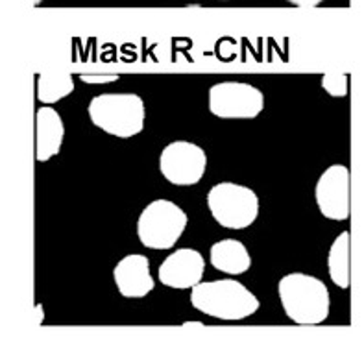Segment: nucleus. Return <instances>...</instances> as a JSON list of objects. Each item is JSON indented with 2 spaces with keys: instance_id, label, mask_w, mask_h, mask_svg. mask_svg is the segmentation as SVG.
<instances>
[{
  "instance_id": "6e6552de",
  "label": "nucleus",
  "mask_w": 364,
  "mask_h": 338,
  "mask_svg": "<svg viewBox=\"0 0 364 338\" xmlns=\"http://www.w3.org/2000/svg\"><path fill=\"white\" fill-rule=\"evenodd\" d=\"M314 200L323 218L344 222L351 214V174L346 165H331L320 174Z\"/></svg>"
},
{
  "instance_id": "f8f14e48",
  "label": "nucleus",
  "mask_w": 364,
  "mask_h": 338,
  "mask_svg": "<svg viewBox=\"0 0 364 338\" xmlns=\"http://www.w3.org/2000/svg\"><path fill=\"white\" fill-rule=\"evenodd\" d=\"M209 263L215 270L228 276H240L252 268V255L248 248L237 239H222L209 250Z\"/></svg>"
},
{
  "instance_id": "ddd939ff",
  "label": "nucleus",
  "mask_w": 364,
  "mask_h": 338,
  "mask_svg": "<svg viewBox=\"0 0 364 338\" xmlns=\"http://www.w3.org/2000/svg\"><path fill=\"white\" fill-rule=\"evenodd\" d=\"M328 272L333 285L342 290L351 285V235L350 231H342L333 241L328 254Z\"/></svg>"
},
{
  "instance_id": "a211bd4d",
  "label": "nucleus",
  "mask_w": 364,
  "mask_h": 338,
  "mask_svg": "<svg viewBox=\"0 0 364 338\" xmlns=\"http://www.w3.org/2000/svg\"><path fill=\"white\" fill-rule=\"evenodd\" d=\"M36 312H37V324L41 325V324H43V318H45V312H43V307H41V305H36Z\"/></svg>"
},
{
  "instance_id": "6ab92c4d",
  "label": "nucleus",
  "mask_w": 364,
  "mask_h": 338,
  "mask_svg": "<svg viewBox=\"0 0 364 338\" xmlns=\"http://www.w3.org/2000/svg\"><path fill=\"white\" fill-rule=\"evenodd\" d=\"M185 327H202L203 324H200V322H185Z\"/></svg>"
},
{
  "instance_id": "f257e3e1",
  "label": "nucleus",
  "mask_w": 364,
  "mask_h": 338,
  "mask_svg": "<svg viewBox=\"0 0 364 338\" xmlns=\"http://www.w3.org/2000/svg\"><path fill=\"white\" fill-rule=\"evenodd\" d=\"M277 296L292 324L313 327L329 318L331 296L328 285L311 273H287L277 283Z\"/></svg>"
},
{
  "instance_id": "1a4fd4ad",
  "label": "nucleus",
  "mask_w": 364,
  "mask_h": 338,
  "mask_svg": "<svg viewBox=\"0 0 364 338\" xmlns=\"http://www.w3.org/2000/svg\"><path fill=\"white\" fill-rule=\"evenodd\" d=\"M205 272V259L198 250L178 248L157 268V279L168 288L187 290L198 285Z\"/></svg>"
},
{
  "instance_id": "20e7f679",
  "label": "nucleus",
  "mask_w": 364,
  "mask_h": 338,
  "mask_svg": "<svg viewBox=\"0 0 364 338\" xmlns=\"http://www.w3.org/2000/svg\"><path fill=\"white\" fill-rule=\"evenodd\" d=\"M189 217L171 200H154L137 218V236L148 250H171L187 229Z\"/></svg>"
},
{
  "instance_id": "2eb2a0df",
  "label": "nucleus",
  "mask_w": 364,
  "mask_h": 338,
  "mask_svg": "<svg viewBox=\"0 0 364 338\" xmlns=\"http://www.w3.org/2000/svg\"><path fill=\"white\" fill-rule=\"evenodd\" d=\"M322 89L333 98H346L350 93V76L346 72H328L322 76Z\"/></svg>"
},
{
  "instance_id": "9b49d317",
  "label": "nucleus",
  "mask_w": 364,
  "mask_h": 338,
  "mask_svg": "<svg viewBox=\"0 0 364 338\" xmlns=\"http://www.w3.org/2000/svg\"><path fill=\"white\" fill-rule=\"evenodd\" d=\"M65 139V122L52 106L36 111V161L46 163L61 152Z\"/></svg>"
},
{
  "instance_id": "4468645a",
  "label": "nucleus",
  "mask_w": 364,
  "mask_h": 338,
  "mask_svg": "<svg viewBox=\"0 0 364 338\" xmlns=\"http://www.w3.org/2000/svg\"><path fill=\"white\" fill-rule=\"evenodd\" d=\"M74 91V78L65 70H46L37 76L36 97L43 106H52Z\"/></svg>"
},
{
  "instance_id": "f3484780",
  "label": "nucleus",
  "mask_w": 364,
  "mask_h": 338,
  "mask_svg": "<svg viewBox=\"0 0 364 338\" xmlns=\"http://www.w3.org/2000/svg\"><path fill=\"white\" fill-rule=\"evenodd\" d=\"M287 2L296 8H318L323 0H287Z\"/></svg>"
},
{
  "instance_id": "7ed1b4c3",
  "label": "nucleus",
  "mask_w": 364,
  "mask_h": 338,
  "mask_svg": "<svg viewBox=\"0 0 364 338\" xmlns=\"http://www.w3.org/2000/svg\"><path fill=\"white\" fill-rule=\"evenodd\" d=\"M92 126L111 137L132 139L144 130L146 106L135 93H102L87 106Z\"/></svg>"
},
{
  "instance_id": "9d476101",
  "label": "nucleus",
  "mask_w": 364,
  "mask_h": 338,
  "mask_svg": "<svg viewBox=\"0 0 364 338\" xmlns=\"http://www.w3.org/2000/svg\"><path fill=\"white\" fill-rule=\"evenodd\" d=\"M113 281L122 298L141 300L156 288L150 261L143 254L124 255L113 268Z\"/></svg>"
},
{
  "instance_id": "0eeeda50",
  "label": "nucleus",
  "mask_w": 364,
  "mask_h": 338,
  "mask_svg": "<svg viewBox=\"0 0 364 338\" xmlns=\"http://www.w3.org/2000/svg\"><path fill=\"white\" fill-rule=\"evenodd\" d=\"M208 170V153L191 141H172L159 153V172L171 185L193 187Z\"/></svg>"
},
{
  "instance_id": "423d86ee",
  "label": "nucleus",
  "mask_w": 364,
  "mask_h": 338,
  "mask_svg": "<svg viewBox=\"0 0 364 338\" xmlns=\"http://www.w3.org/2000/svg\"><path fill=\"white\" fill-rule=\"evenodd\" d=\"M211 115L222 121H252L264 109V94L246 82H218L208 93Z\"/></svg>"
},
{
  "instance_id": "aec40b11",
  "label": "nucleus",
  "mask_w": 364,
  "mask_h": 338,
  "mask_svg": "<svg viewBox=\"0 0 364 338\" xmlns=\"http://www.w3.org/2000/svg\"><path fill=\"white\" fill-rule=\"evenodd\" d=\"M39 2H41V0H36V6H37V4H39Z\"/></svg>"
},
{
  "instance_id": "f03ea898",
  "label": "nucleus",
  "mask_w": 364,
  "mask_h": 338,
  "mask_svg": "<svg viewBox=\"0 0 364 338\" xmlns=\"http://www.w3.org/2000/svg\"><path fill=\"white\" fill-rule=\"evenodd\" d=\"M191 303L202 315L222 322L246 320L261 307L259 298L237 279L200 281L191 288Z\"/></svg>"
},
{
  "instance_id": "39448f33",
  "label": "nucleus",
  "mask_w": 364,
  "mask_h": 338,
  "mask_svg": "<svg viewBox=\"0 0 364 338\" xmlns=\"http://www.w3.org/2000/svg\"><path fill=\"white\" fill-rule=\"evenodd\" d=\"M208 209L215 222L226 229H246L259 217V196L250 187L220 181L208 192Z\"/></svg>"
},
{
  "instance_id": "dca6fc26",
  "label": "nucleus",
  "mask_w": 364,
  "mask_h": 338,
  "mask_svg": "<svg viewBox=\"0 0 364 338\" xmlns=\"http://www.w3.org/2000/svg\"><path fill=\"white\" fill-rule=\"evenodd\" d=\"M80 80L82 82H85V84H111V82H117L119 80V76L117 75H82L80 76Z\"/></svg>"
}]
</instances>
